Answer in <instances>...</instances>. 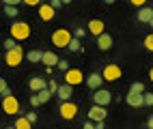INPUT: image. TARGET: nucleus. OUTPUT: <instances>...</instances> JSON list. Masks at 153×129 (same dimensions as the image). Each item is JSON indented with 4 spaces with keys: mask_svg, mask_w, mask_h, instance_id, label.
<instances>
[{
    "mask_svg": "<svg viewBox=\"0 0 153 129\" xmlns=\"http://www.w3.org/2000/svg\"><path fill=\"white\" fill-rule=\"evenodd\" d=\"M0 95H2V97H9V95H11V88H9V84H7L4 77H0Z\"/></svg>",
    "mask_w": 153,
    "mask_h": 129,
    "instance_id": "23",
    "label": "nucleus"
},
{
    "mask_svg": "<svg viewBox=\"0 0 153 129\" xmlns=\"http://www.w3.org/2000/svg\"><path fill=\"white\" fill-rule=\"evenodd\" d=\"M84 82V75L80 69H69V71H65V84L69 86H78V84H82Z\"/></svg>",
    "mask_w": 153,
    "mask_h": 129,
    "instance_id": "8",
    "label": "nucleus"
},
{
    "mask_svg": "<svg viewBox=\"0 0 153 129\" xmlns=\"http://www.w3.org/2000/svg\"><path fill=\"white\" fill-rule=\"evenodd\" d=\"M24 4H28V7H39L41 4V0H22Z\"/></svg>",
    "mask_w": 153,
    "mask_h": 129,
    "instance_id": "33",
    "label": "nucleus"
},
{
    "mask_svg": "<svg viewBox=\"0 0 153 129\" xmlns=\"http://www.w3.org/2000/svg\"><path fill=\"white\" fill-rule=\"evenodd\" d=\"M71 35L67 28H58V30H54V35H52V43L56 45V47H67L69 45V41H71Z\"/></svg>",
    "mask_w": 153,
    "mask_h": 129,
    "instance_id": "2",
    "label": "nucleus"
},
{
    "mask_svg": "<svg viewBox=\"0 0 153 129\" xmlns=\"http://www.w3.org/2000/svg\"><path fill=\"white\" fill-rule=\"evenodd\" d=\"M39 95V99H41V103H45V101H50V97H52V93H50V88H43L41 93H37Z\"/></svg>",
    "mask_w": 153,
    "mask_h": 129,
    "instance_id": "24",
    "label": "nucleus"
},
{
    "mask_svg": "<svg viewBox=\"0 0 153 129\" xmlns=\"http://www.w3.org/2000/svg\"><path fill=\"white\" fill-rule=\"evenodd\" d=\"M153 19V7L149 9V7H142L140 11H138V22H142V24H149Z\"/></svg>",
    "mask_w": 153,
    "mask_h": 129,
    "instance_id": "16",
    "label": "nucleus"
},
{
    "mask_svg": "<svg viewBox=\"0 0 153 129\" xmlns=\"http://www.w3.org/2000/svg\"><path fill=\"white\" fill-rule=\"evenodd\" d=\"M26 118H28V121L33 123V125L37 123V114H35V112H28V114H26Z\"/></svg>",
    "mask_w": 153,
    "mask_h": 129,
    "instance_id": "35",
    "label": "nucleus"
},
{
    "mask_svg": "<svg viewBox=\"0 0 153 129\" xmlns=\"http://www.w3.org/2000/svg\"><path fill=\"white\" fill-rule=\"evenodd\" d=\"M86 35V30H84V28H76V30H74V37H78V39H82Z\"/></svg>",
    "mask_w": 153,
    "mask_h": 129,
    "instance_id": "31",
    "label": "nucleus"
},
{
    "mask_svg": "<svg viewBox=\"0 0 153 129\" xmlns=\"http://www.w3.org/2000/svg\"><path fill=\"white\" fill-rule=\"evenodd\" d=\"M58 112L65 121H71V118H76V114H78V105L74 101H63L60 108H58Z\"/></svg>",
    "mask_w": 153,
    "mask_h": 129,
    "instance_id": "6",
    "label": "nucleus"
},
{
    "mask_svg": "<svg viewBox=\"0 0 153 129\" xmlns=\"http://www.w3.org/2000/svg\"><path fill=\"white\" fill-rule=\"evenodd\" d=\"M60 4H63V2H60V0H50V7H52V9H58Z\"/></svg>",
    "mask_w": 153,
    "mask_h": 129,
    "instance_id": "37",
    "label": "nucleus"
},
{
    "mask_svg": "<svg viewBox=\"0 0 153 129\" xmlns=\"http://www.w3.org/2000/svg\"><path fill=\"white\" fill-rule=\"evenodd\" d=\"M86 28H88V32H91V35L99 37V35H104V28H106V24L101 22V19H91Z\"/></svg>",
    "mask_w": 153,
    "mask_h": 129,
    "instance_id": "10",
    "label": "nucleus"
},
{
    "mask_svg": "<svg viewBox=\"0 0 153 129\" xmlns=\"http://www.w3.org/2000/svg\"><path fill=\"white\" fill-rule=\"evenodd\" d=\"M2 110L9 114V116H15L19 114L22 110H19V101L13 97V95H9V97H2Z\"/></svg>",
    "mask_w": 153,
    "mask_h": 129,
    "instance_id": "4",
    "label": "nucleus"
},
{
    "mask_svg": "<svg viewBox=\"0 0 153 129\" xmlns=\"http://www.w3.org/2000/svg\"><path fill=\"white\" fill-rule=\"evenodd\" d=\"M101 77H104L106 82H114V80H119V77H121V67L114 65V63L106 65L104 71H101Z\"/></svg>",
    "mask_w": 153,
    "mask_h": 129,
    "instance_id": "5",
    "label": "nucleus"
},
{
    "mask_svg": "<svg viewBox=\"0 0 153 129\" xmlns=\"http://www.w3.org/2000/svg\"><path fill=\"white\" fill-rule=\"evenodd\" d=\"M145 49H147V52H153V35L145 37Z\"/></svg>",
    "mask_w": 153,
    "mask_h": 129,
    "instance_id": "25",
    "label": "nucleus"
},
{
    "mask_svg": "<svg viewBox=\"0 0 153 129\" xmlns=\"http://www.w3.org/2000/svg\"><path fill=\"white\" fill-rule=\"evenodd\" d=\"M129 2L134 4V7H140V9H142V7H145V2H147V0H129Z\"/></svg>",
    "mask_w": 153,
    "mask_h": 129,
    "instance_id": "36",
    "label": "nucleus"
},
{
    "mask_svg": "<svg viewBox=\"0 0 153 129\" xmlns=\"http://www.w3.org/2000/svg\"><path fill=\"white\" fill-rule=\"evenodd\" d=\"M63 101H69V97L74 95V86H69V84H60L58 86V93H56Z\"/></svg>",
    "mask_w": 153,
    "mask_h": 129,
    "instance_id": "17",
    "label": "nucleus"
},
{
    "mask_svg": "<svg viewBox=\"0 0 153 129\" xmlns=\"http://www.w3.org/2000/svg\"><path fill=\"white\" fill-rule=\"evenodd\" d=\"M26 60H30V63H41L43 60V52H41V49H30V52L26 54Z\"/></svg>",
    "mask_w": 153,
    "mask_h": 129,
    "instance_id": "19",
    "label": "nucleus"
},
{
    "mask_svg": "<svg viewBox=\"0 0 153 129\" xmlns=\"http://www.w3.org/2000/svg\"><path fill=\"white\" fill-rule=\"evenodd\" d=\"M142 101H145V105H153V93H145L142 95Z\"/></svg>",
    "mask_w": 153,
    "mask_h": 129,
    "instance_id": "29",
    "label": "nucleus"
},
{
    "mask_svg": "<svg viewBox=\"0 0 153 129\" xmlns=\"http://www.w3.org/2000/svg\"><path fill=\"white\" fill-rule=\"evenodd\" d=\"M2 2H4V7H17L22 0H2Z\"/></svg>",
    "mask_w": 153,
    "mask_h": 129,
    "instance_id": "34",
    "label": "nucleus"
},
{
    "mask_svg": "<svg viewBox=\"0 0 153 129\" xmlns=\"http://www.w3.org/2000/svg\"><path fill=\"white\" fill-rule=\"evenodd\" d=\"M60 71H69V65H67V60H58V65H56Z\"/></svg>",
    "mask_w": 153,
    "mask_h": 129,
    "instance_id": "32",
    "label": "nucleus"
},
{
    "mask_svg": "<svg viewBox=\"0 0 153 129\" xmlns=\"http://www.w3.org/2000/svg\"><path fill=\"white\" fill-rule=\"evenodd\" d=\"M84 129H95V123H93V121H86V123H84Z\"/></svg>",
    "mask_w": 153,
    "mask_h": 129,
    "instance_id": "38",
    "label": "nucleus"
},
{
    "mask_svg": "<svg viewBox=\"0 0 153 129\" xmlns=\"http://www.w3.org/2000/svg\"><path fill=\"white\" fill-rule=\"evenodd\" d=\"M95 129H106V123L101 121V123H95Z\"/></svg>",
    "mask_w": 153,
    "mask_h": 129,
    "instance_id": "39",
    "label": "nucleus"
},
{
    "mask_svg": "<svg viewBox=\"0 0 153 129\" xmlns=\"http://www.w3.org/2000/svg\"><path fill=\"white\" fill-rule=\"evenodd\" d=\"M112 43H114V41H112V37H110L108 32H104V35H99V37H97V47L101 49V52L110 49V47H112Z\"/></svg>",
    "mask_w": 153,
    "mask_h": 129,
    "instance_id": "14",
    "label": "nucleus"
},
{
    "mask_svg": "<svg viewBox=\"0 0 153 129\" xmlns=\"http://www.w3.org/2000/svg\"><path fill=\"white\" fill-rule=\"evenodd\" d=\"M93 101H95V105L106 108V105L112 101V93H110V91H106V88H97L95 95H93Z\"/></svg>",
    "mask_w": 153,
    "mask_h": 129,
    "instance_id": "7",
    "label": "nucleus"
},
{
    "mask_svg": "<svg viewBox=\"0 0 153 129\" xmlns=\"http://www.w3.org/2000/svg\"><path fill=\"white\" fill-rule=\"evenodd\" d=\"M129 93H134V95H145V84L142 82H134L129 86Z\"/></svg>",
    "mask_w": 153,
    "mask_h": 129,
    "instance_id": "22",
    "label": "nucleus"
},
{
    "mask_svg": "<svg viewBox=\"0 0 153 129\" xmlns=\"http://www.w3.org/2000/svg\"><path fill=\"white\" fill-rule=\"evenodd\" d=\"M106 108H101V105H91V110H88V121H93V123H101V121H106Z\"/></svg>",
    "mask_w": 153,
    "mask_h": 129,
    "instance_id": "9",
    "label": "nucleus"
},
{
    "mask_svg": "<svg viewBox=\"0 0 153 129\" xmlns=\"http://www.w3.org/2000/svg\"><path fill=\"white\" fill-rule=\"evenodd\" d=\"M7 129H15V127H13V125H11V127H7Z\"/></svg>",
    "mask_w": 153,
    "mask_h": 129,
    "instance_id": "45",
    "label": "nucleus"
},
{
    "mask_svg": "<svg viewBox=\"0 0 153 129\" xmlns=\"http://www.w3.org/2000/svg\"><path fill=\"white\" fill-rule=\"evenodd\" d=\"M4 47H7V52H9V49H15V47H17V43H15V39H13V37H9L7 41H4Z\"/></svg>",
    "mask_w": 153,
    "mask_h": 129,
    "instance_id": "27",
    "label": "nucleus"
},
{
    "mask_svg": "<svg viewBox=\"0 0 153 129\" xmlns=\"http://www.w3.org/2000/svg\"><path fill=\"white\" fill-rule=\"evenodd\" d=\"M4 15L7 17H17V7H4Z\"/></svg>",
    "mask_w": 153,
    "mask_h": 129,
    "instance_id": "26",
    "label": "nucleus"
},
{
    "mask_svg": "<svg viewBox=\"0 0 153 129\" xmlns=\"http://www.w3.org/2000/svg\"><path fill=\"white\" fill-rule=\"evenodd\" d=\"M149 80L153 82V69H151V71H149Z\"/></svg>",
    "mask_w": 153,
    "mask_h": 129,
    "instance_id": "41",
    "label": "nucleus"
},
{
    "mask_svg": "<svg viewBox=\"0 0 153 129\" xmlns=\"http://www.w3.org/2000/svg\"><path fill=\"white\" fill-rule=\"evenodd\" d=\"M28 86H30L33 93H41L43 88H48V82H45V77H30Z\"/></svg>",
    "mask_w": 153,
    "mask_h": 129,
    "instance_id": "13",
    "label": "nucleus"
},
{
    "mask_svg": "<svg viewBox=\"0 0 153 129\" xmlns=\"http://www.w3.org/2000/svg\"><path fill=\"white\" fill-rule=\"evenodd\" d=\"M125 101H127L129 108H142V105H145V101H142V95H134V93H127Z\"/></svg>",
    "mask_w": 153,
    "mask_h": 129,
    "instance_id": "15",
    "label": "nucleus"
},
{
    "mask_svg": "<svg viewBox=\"0 0 153 129\" xmlns=\"http://www.w3.org/2000/svg\"><path fill=\"white\" fill-rule=\"evenodd\" d=\"M24 56H26V54H24V49L17 45L15 49H9V52L4 54V60H7V65H9V67H17L19 63L24 60Z\"/></svg>",
    "mask_w": 153,
    "mask_h": 129,
    "instance_id": "3",
    "label": "nucleus"
},
{
    "mask_svg": "<svg viewBox=\"0 0 153 129\" xmlns=\"http://www.w3.org/2000/svg\"><path fill=\"white\" fill-rule=\"evenodd\" d=\"M80 43H82V41H80V39H78V37H71V41H69V45H67V49H69V52H80V47H82V45H80Z\"/></svg>",
    "mask_w": 153,
    "mask_h": 129,
    "instance_id": "21",
    "label": "nucleus"
},
{
    "mask_svg": "<svg viewBox=\"0 0 153 129\" xmlns=\"http://www.w3.org/2000/svg\"><path fill=\"white\" fill-rule=\"evenodd\" d=\"M147 125H149V129H153V116H149V121H147Z\"/></svg>",
    "mask_w": 153,
    "mask_h": 129,
    "instance_id": "40",
    "label": "nucleus"
},
{
    "mask_svg": "<svg viewBox=\"0 0 153 129\" xmlns=\"http://www.w3.org/2000/svg\"><path fill=\"white\" fill-rule=\"evenodd\" d=\"M58 86H60V84H56L54 80H50V84H48V88H50V93H52V95L58 93Z\"/></svg>",
    "mask_w": 153,
    "mask_h": 129,
    "instance_id": "30",
    "label": "nucleus"
},
{
    "mask_svg": "<svg viewBox=\"0 0 153 129\" xmlns=\"http://www.w3.org/2000/svg\"><path fill=\"white\" fill-rule=\"evenodd\" d=\"M11 37L15 41H24L30 37V24L28 22H13L11 24Z\"/></svg>",
    "mask_w": 153,
    "mask_h": 129,
    "instance_id": "1",
    "label": "nucleus"
},
{
    "mask_svg": "<svg viewBox=\"0 0 153 129\" xmlns=\"http://www.w3.org/2000/svg\"><path fill=\"white\" fill-rule=\"evenodd\" d=\"M13 127H15V129H33V123H30L26 116H22V118H17V121H15Z\"/></svg>",
    "mask_w": 153,
    "mask_h": 129,
    "instance_id": "20",
    "label": "nucleus"
},
{
    "mask_svg": "<svg viewBox=\"0 0 153 129\" xmlns=\"http://www.w3.org/2000/svg\"><path fill=\"white\" fill-rule=\"evenodd\" d=\"M54 15H56V9H52L50 4H39V17H41L43 22L54 19Z\"/></svg>",
    "mask_w": 153,
    "mask_h": 129,
    "instance_id": "11",
    "label": "nucleus"
},
{
    "mask_svg": "<svg viewBox=\"0 0 153 129\" xmlns=\"http://www.w3.org/2000/svg\"><path fill=\"white\" fill-rule=\"evenodd\" d=\"M60 2H63V4H69V2H71V0H60Z\"/></svg>",
    "mask_w": 153,
    "mask_h": 129,
    "instance_id": "42",
    "label": "nucleus"
},
{
    "mask_svg": "<svg viewBox=\"0 0 153 129\" xmlns=\"http://www.w3.org/2000/svg\"><path fill=\"white\" fill-rule=\"evenodd\" d=\"M149 26H153V19H151V22H149Z\"/></svg>",
    "mask_w": 153,
    "mask_h": 129,
    "instance_id": "44",
    "label": "nucleus"
},
{
    "mask_svg": "<svg viewBox=\"0 0 153 129\" xmlns=\"http://www.w3.org/2000/svg\"><path fill=\"white\" fill-rule=\"evenodd\" d=\"M104 2H106V4H112V2H114V0H104Z\"/></svg>",
    "mask_w": 153,
    "mask_h": 129,
    "instance_id": "43",
    "label": "nucleus"
},
{
    "mask_svg": "<svg viewBox=\"0 0 153 129\" xmlns=\"http://www.w3.org/2000/svg\"><path fill=\"white\" fill-rule=\"evenodd\" d=\"M30 105H33V108L41 105V99H39V95H37V93H33V95H30Z\"/></svg>",
    "mask_w": 153,
    "mask_h": 129,
    "instance_id": "28",
    "label": "nucleus"
},
{
    "mask_svg": "<svg viewBox=\"0 0 153 129\" xmlns=\"http://www.w3.org/2000/svg\"><path fill=\"white\" fill-rule=\"evenodd\" d=\"M58 60H60V58H58L54 52H43V60H41V63H45V67L52 69V67L58 65Z\"/></svg>",
    "mask_w": 153,
    "mask_h": 129,
    "instance_id": "18",
    "label": "nucleus"
},
{
    "mask_svg": "<svg viewBox=\"0 0 153 129\" xmlns=\"http://www.w3.org/2000/svg\"><path fill=\"white\" fill-rule=\"evenodd\" d=\"M101 82H106L104 77H101V73H91L86 77V86L91 88V91H97V88H101Z\"/></svg>",
    "mask_w": 153,
    "mask_h": 129,
    "instance_id": "12",
    "label": "nucleus"
}]
</instances>
